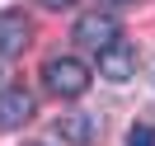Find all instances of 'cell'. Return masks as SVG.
Segmentation results:
<instances>
[{"instance_id":"1","label":"cell","mask_w":155,"mask_h":146,"mask_svg":"<svg viewBox=\"0 0 155 146\" xmlns=\"http://www.w3.org/2000/svg\"><path fill=\"white\" fill-rule=\"evenodd\" d=\"M42 80H47L52 94L80 99V94L89 90V66H85V61H75V57H52L47 66H42Z\"/></svg>"},{"instance_id":"2","label":"cell","mask_w":155,"mask_h":146,"mask_svg":"<svg viewBox=\"0 0 155 146\" xmlns=\"http://www.w3.org/2000/svg\"><path fill=\"white\" fill-rule=\"evenodd\" d=\"M75 42L89 47V52H104L113 42H122V29H117V19L108 10H94V14H80L75 19Z\"/></svg>"},{"instance_id":"3","label":"cell","mask_w":155,"mask_h":146,"mask_svg":"<svg viewBox=\"0 0 155 146\" xmlns=\"http://www.w3.org/2000/svg\"><path fill=\"white\" fill-rule=\"evenodd\" d=\"M99 76L113 80V85H122V80L136 76V47L132 42H113V47L99 52Z\"/></svg>"},{"instance_id":"4","label":"cell","mask_w":155,"mask_h":146,"mask_svg":"<svg viewBox=\"0 0 155 146\" xmlns=\"http://www.w3.org/2000/svg\"><path fill=\"white\" fill-rule=\"evenodd\" d=\"M28 118H33V94L28 90H19V85L0 90V127H24Z\"/></svg>"},{"instance_id":"5","label":"cell","mask_w":155,"mask_h":146,"mask_svg":"<svg viewBox=\"0 0 155 146\" xmlns=\"http://www.w3.org/2000/svg\"><path fill=\"white\" fill-rule=\"evenodd\" d=\"M57 132H61V141H71V146H89L99 137V118L94 113H66V118H57Z\"/></svg>"},{"instance_id":"6","label":"cell","mask_w":155,"mask_h":146,"mask_svg":"<svg viewBox=\"0 0 155 146\" xmlns=\"http://www.w3.org/2000/svg\"><path fill=\"white\" fill-rule=\"evenodd\" d=\"M24 47H28V24L19 14H0V57H14Z\"/></svg>"},{"instance_id":"7","label":"cell","mask_w":155,"mask_h":146,"mask_svg":"<svg viewBox=\"0 0 155 146\" xmlns=\"http://www.w3.org/2000/svg\"><path fill=\"white\" fill-rule=\"evenodd\" d=\"M127 146H155V132L150 127H132L127 132Z\"/></svg>"},{"instance_id":"8","label":"cell","mask_w":155,"mask_h":146,"mask_svg":"<svg viewBox=\"0 0 155 146\" xmlns=\"http://www.w3.org/2000/svg\"><path fill=\"white\" fill-rule=\"evenodd\" d=\"M42 10H71V5H75V0H38Z\"/></svg>"},{"instance_id":"9","label":"cell","mask_w":155,"mask_h":146,"mask_svg":"<svg viewBox=\"0 0 155 146\" xmlns=\"http://www.w3.org/2000/svg\"><path fill=\"white\" fill-rule=\"evenodd\" d=\"M99 5H136V0H99Z\"/></svg>"}]
</instances>
